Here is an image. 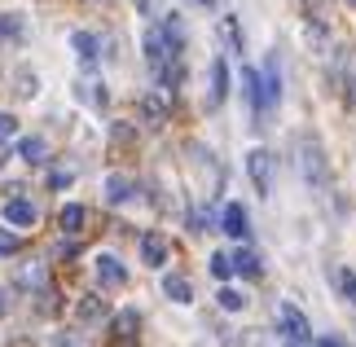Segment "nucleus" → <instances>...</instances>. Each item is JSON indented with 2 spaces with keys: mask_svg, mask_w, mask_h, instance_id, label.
I'll return each instance as SVG.
<instances>
[{
  "mask_svg": "<svg viewBox=\"0 0 356 347\" xmlns=\"http://www.w3.org/2000/svg\"><path fill=\"white\" fill-rule=\"evenodd\" d=\"M299 176H304V185L312 193L330 189V159H325L317 136H304V141H299Z\"/></svg>",
  "mask_w": 356,
  "mask_h": 347,
  "instance_id": "obj_1",
  "label": "nucleus"
},
{
  "mask_svg": "<svg viewBox=\"0 0 356 347\" xmlns=\"http://www.w3.org/2000/svg\"><path fill=\"white\" fill-rule=\"evenodd\" d=\"M246 176H251V185L268 198L273 180H277V154H273V150H251V154H246Z\"/></svg>",
  "mask_w": 356,
  "mask_h": 347,
  "instance_id": "obj_2",
  "label": "nucleus"
},
{
  "mask_svg": "<svg viewBox=\"0 0 356 347\" xmlns=\"http://www.w3.org/2000/svg\"><path fill=\"white\" fill-rule=\"evenodd\" d=\"M277 330L291 343H308L312 339V325H308V316L295 308V303H277Z\"/></svg>",
  "mask_w": 356,
  "mask_h": 347,
  "instance_id": "obj_3",
  "label": "nucleus"
},
{
  "mask_svg": "<svg viewBox=\"0 0 356 347\" xmlns=\"http://www.w3.org/2000/svg\"><path fill=\"white\" fill-rule=\"evenodd\" d=\"M92 268H97V282L106 286V290H119V286H128V268L119 264V255H111V251H102L97 259H92Z\"/></svg>",
  "mask_w": 356,
  "mask_h": 347,
  "instance_id": "obj_4",
  "label": "nucleus"
},
{
  "mask_svg": "<svg viewBox=\"0 0 356 347\" xmlns=\"http://www.w3.org/2000/svg\"><path fill=\"white\" fill-rule=\"evenodd\" d=\"M136 110H141V119L149 128H163L168 115H172V102H168V92H145L141 102H136Z\"/></svg>",
  "mask_w": 356,
  "mask_h": 347,
  "instance_id": "obj_5",
  "label": "nucleus"
},
{
  "mask_svg": "<svg viewBox=\"0 0 356 347\" xmlns=\"http://www.w3.org/2000/svg\"><path fill=\"white\" fill-rule=\"evenodd\" d=\"M220 229L229 233V238H238V242L251 238V220H246V207H242V202H225V211H220Z\"/></svg>",
  "mask_w": 356,
  "mask_h": 347,
  "instance_id": "obj_6",
  "label": "nucleus"
},
{
  "mask_svg": "<svg viewBox=\"0 0 356 347\" xmlns=\"http://www.w3.org/2000/svg\"><path fill=\"white\" fill-rule=\"evenodd\" d=\"M168 259H172V242L163 238V233H145L141 238V264L145 268H163Z\"/></svg>",
  "mask_w": 356,
  "mask_h": 347,
  "instance_id": "obj_7",
  "label": "nucleus"
},
{
  "mask_svg": "<svg viewBox=\"0 0 356 347\" xmlns=\"http://www.w3.org/2000/svg\"><path fill=\"white\" fill-rule=\"evenodd\" d=\"M136 334H141V312L136 308H123L119 316H115V347H132L136 343Z\"/></svg>",
  "mask_w": 356,
  "mask_h": 347,
  "instance_id": "obj_8",
  "label": "nucleus"
},
{
  "mask_svg": "<svg viewBox=\"0 0 356 347\" xmlns=\"http://www.w3.org/2000/svg\"><path fill=\"white\" fill-rule=\"evenodd\" d=\"M132 193H136V180H132V176H123V172H111V176H106V202H111V207L132 202Z\"/></svg>",
  "mask_w": 356,
  "mask_h": 347,
  "instance_id": "obj_9",
  "label": "nucleus"
},
{
  "mask_svg": "<svg viewBox=\"0 0 356 347\" xmlns=\"http://www.w3.org/2000/svg\"><path fill=\"white\" fill-rule=\"evenodd\" d=\"M5 225H13V229H31L35 225V207H31V198H9L5 202Z\"/></svg>",
  "mask_w": 356,
  "mask_h": 347,
  "instance_id": "obj_10",
  "label": "nucleus"
},
{
  "mask_svg": "<svg viewBox=\"0 0 356 347\" xmlns=\"http://www.w3.org/2000/svg\"><path fill=\"white\" fill-rule=\"evenodd\" d=\"M259 79H264V106H277L282 102V66H277V53H268Z\"/></svg>",
  "mask_w": 356,
  "mask_h": 347,
  "instance_id": "obj_11",
  "label": "nucleus"
},
{
  "mask_svg": "<svg viewBox=\"0 0 356 347\" xmlns=\"http://www.w3.org/2000/svg\"><path fill=\"white\" fill-rule=\"evenodd\" d=\"M242 92L246 102H251V115H264V79H259V71H251V66H242Z\"/></svg>",
  "mask_w": 356,
  "mask_h": 347,
  "instance_id": "obj_12",
  "label": "nucleus"
},
{
  "mask_svg": "<svg viewBox=\"0 0 356 347\" xmlns=\"http://www.w3.org/2000/svg\"><path fill=\"white\" fill-rule=\"evenodd\" d=\"M75 321L79 325H97V321H106V299L102 295H84L75 303Z\"/></svg>",
  "mask_w": 356,
  "mask_h": 347,
  "instance_id": "obj_13",
  "label": "nucleus"
},
{
  "mask_svg": "<svg viewBox=\"0 0 356 347\" xmlns=\"http://www.w3.org/2000/svg\"><path fill=\"white\" fill-rule=\"evenodd\" d=\"M58 225H62V233H84V225H88V207L84 202H66L62 207V216H58Z\"/></svg>",
  "mask_w": 356,
  "mask_h": 347,
  "instance_id": "obj_14",
  "label": "nucleus"
},
{
  "mask_svg": "<svg viewBox=\"0 0 356 347\" xmlns=\"http://www.w3.org/2000/svg\"><path fill=\"white\" fill-rule=\"evenodd\" d=\"M163 295H168L172 303H194V286H189V277L168 273V277H163Z\"/></svg>",
  "mask_w": 356,
  "mask_h": 347,
  "instance_id": "obj_15",
  "label": "nucleus"
},
{
  "mask_svg": "<svg viewBox=\"0 0 356 347\" xmlns=\"http://www.w3.org/2000/svg\"><path fill=\"white\" fill-rule=\"evenodd\" d=\"M71 49H75V58H79V62H88V66H92V62H97V53H102V40L92 35V31H75V35H71Z\"/></svg>",
  "mask_w": 356,
  "mask_h": 347,
  "instance_id": "obj_16",
  "label": "nucleus"
},
{
  "mask_svg": "<svg viewBox=\"0 0 356 347\" xmlns=\"http://www.w3.org/2000/svg\"><path fill=\"white\" fill-rule=\"evenodd\" d=\"M229 97V66H225V58H216L211 62V106H220Z\"/></svg>",
  "mask_w": 356,
  "mask_h": 347,
  "instance_id": "obj_17",
  "label": "nucleus"
},
{
  "mask_svg": "<svg viewBox=\"0 0 356 347\" xmlns=\"http://www.w3.org/2000/svg\"><path fill=\"white\" fill-rule=\"evenodd\" d=\"M18 154L31 163V168H40V163H49V145L40 141V136H22V141H18Z\"/></svg>",
  "mask_w": 356,
  "mask_h": 347,
  "instance_id": "obj_18",
  "label": "nucleus"
},
{
  "mask_svg": "<svg viewBox=\"0 0 356 347\" xmlns=\"http://www.w3.org/2000/svg\"><path fill=\"white\" fill-rule=\"evenodd\" d=\"M259 268H264V264H259V255L251 251V246H238V251H234V273H242V277H259Z\"/></svg>",
  "mask_w": 356,
  "mask_h": 347,
  "instance_id": "obj_19",
  "label": "nucleus"
},
{
  "mask_svg": "<svg viewBox=\"0 0 356 347\" xmlns=\"http://www.w3.org/2000/svg\"><path fill=\"white\" fill-rule=\"evenodd\" d=\"M18 286H22V290H44V286H49V282H44V268H40V259L22 264V273H18Z\"/></svg>",
  "mask_w": 356,
  "mask_h": 347,
  "instance_id": "obj_20",
  "label": "nucleus"
},
{
  "mask_svg": "<svg viewBox=\"0 0 356 347\" xmlns=\"http://www.w3.org/2000/svg\"><path fill=\"white\" fill-rule=\"evenodd\" d=\"M216 303H220L225 312H242L246 308V295H242V290H234V286H220V290H216Z\"/></svg>",
  "mask_w": 356,
  "mask_h": 347,
  "instance_id": "obj_21",
  "label": "nucleus"
},
{
  "mask_svg": "<svg viewBox=\"0 0 356 347\" xmlns=\"http://www.w3.org/2000/svg\"><path fill=\"white\" fill-rule=\"evenodd\" d=\"M75 92H79V102H88V106H97V110L106 106V88L97 84V79H84V84H79Z\"/></svg>",
  "mask_w": 356,
  "mask_h": 347,
  "instance_id": "obj_22",
  "label": "nucleus"
},
{
  "mask_svg": "<svg viewBox=\"0 0 356 347\" xmlns=\"http://www.w3.org/2000/svg\"><path fill=\"white\" fill-rule=\"evenodd\" d=\"M211 277H216V282H229V277H234V255L216 251L211 255Z\"/></svg>",
  "mask_w": 356,
  "mask_h": 347,
  "instance_id": "obj_23",
  "label": "nucleus"
},
{
  "mask_svg": "<svg viewBox=\"0 0 356 347\" xmlns=\"http://www.w3.org/2000/svg\"><path fill=\"white\" fill-rule=\"evenodd\" d=\"M334 277H339V295H343L348 303H356V273L352 268H339Z\"/></svg>",
  "mask_w": 356,
  "mask_h": 347,
  "instance_id": "obj_24",
  "label": "nucleus"
},
{
  "mask_svg": "<svg viewBox=\"0 0 356 347\" xmlns=\"http://www.w3.org/2000/svg\"><path fill=\"white\" fill-rule=\"evenodd\" d=\"M0 35H5V40L22 35V18H18V13H0Z\"/></svg>",
  "mask_w": 356,
  "mask_h": 347,
  "instance_id": "obj_25",
  "label": "nucleus"
},
{
  "mask_svg": "<svg viewBox=\"0 0 356 347\" xmlns=\"http://www.w3.org/2000/svg\"><path fill=\"white\" fill-rule=\"evenodd\" d=\"M35 92H40L35 71H18V97H35Z\"/></svg>",
  "mask_w": 356,
  "mask_h": 347,
  "instance_id": "obj_26",
  "label": "nucleus"
},
{
  "mask_svg": "<svg viewBox=\"0 0 356 347\" xmlns=\"http://www.w3.org/2000/svg\"><path fill=\"white\" fill-rule=\"evenodd\" d=\"M18 251V233L13 229H0V255H13Z\"/></svg>",
  "mask_w": 356,
  "mask_h": 347,
  "instance_id": "obj_27",
  "label": "nucleus"
},
{
  "mask_svg": "<svg viewBox=\"0 0 356 347\" xmlns=\"http://www.w3.org/2000/svg\"><path fill=\"white\" fill-rule=\"evenodd\" d=\"M13 132H18V119H13V115H5V110H0V136H13Z\"/></svg>",
  "mask_w": 356,
  "mask_h": 347,
  "instance_id": "obj_28",
  "label": "nucleus"
},
{
  "mask_svg": "<svg viewBox=\"0 0 356 347\" xmlns=\"http://www.w3.org/2000/svg\"><path fill=\"white\" fill-rule=\"evenodd\" d=\"M71 185V172H49V189H66Z\"/></svg>",
  "mask_w": 356,
  "mask_h": 347,
  "instance_id": "obj_29",
  "label": "nucleus"
},
{
  "mask_svg": "<svg viewBox=\"0 0 356 347\" xmlns=\"http://www.w3.org/2000/svg\"><path fill=\"white\" fill-rule=\"evenodd\" d=\"M312 347H343V343L330 339V334H317V339H312Z\"/></svg>",
  "mask_w": 356,
  "mask_h": 347,
  "instance_id": "obj_30",
  "label": "nucleus"
},
{
  "mask_svg": "<svg viewBox=\"0 0 356 347\" xmlns=\"http://www.w3.org/2000/svg\"><path fill=\"white\" fill-rule=\"evenodd\" d=\"M9 154H13V150L5 145V136H0V168H5V163H9Z\"/></svg>",
  "mask_w": 356,
  "mask_h": 347,
  "instance_id": "obj_31",
  "label": "nucleus"
},
{
  "mask_svg": "<svg viewBox=\"0 0 356 347\" xmlns=\"http://www.w3.org/2000/svg\"><path fill=\"white\" fill-rule=\"evenodd\" d=\"M9 312V290H0V316Z\"/></svg>",
  "mask_w": 356,
  "mask_h": 347,
  "instance_id": "obj_32",
  "label": "nucleus"
},
{
  "mask_svg": "<svg viewBox=\"0 0 356 347\" xmlns=\"http://www.w3.org/2000/svg\"><path fill=\"white\" fill-rule=\"evenodd\" d=\"M136 13H149V0H136Z\"/></svg>",
  "mask_w": 356,
  "mask_h": 347,
  "instance_id": "obj_33",
  "label": "nucleus"
},
{
  "mask_svg": "<svg viewBox=\"0 0 356 347\" xmlns=\"http://www.w3.org/2000/svg\"><path fill=\"white\" fill-rule=\"evenodd\" d=\"M198 5H211V0H198Z\"/></svg>",
  "mask_w": 356,
  "mask_h": 347,
  "instance_id": "obj_34",
  "label": "nucleus"
},
{
  "mask_svg": "<svg viewBox=\"0 0 356 347\" xmlns=\"http://www.w3.org/2000/svg\"><path fill=\"white\" fill-rule=\"evenodd\" d=\"M348 5H352V9H356V0H348Z\"/></svg>",
  "mask_w": 356,
  "mask_h": 347,
  "instance_id": "obj_35",
  "label": "nucleus"
}]
</instances>
